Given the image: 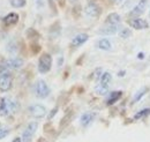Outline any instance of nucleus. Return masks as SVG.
I'll list each match as a JSON object with an SVG mask.
<instances>
[{
	"label": "nucleus",
	"instance_id": "15",
	"mask_svg": "<svg viewBox=\"0 0 150 142\" xmlns=\"http://www.w3.org/2000/svg\"><path fill=\"white\" fill-rule=\"evenodd\" d=\"M121 96H122V92L121 91H113V92H111L109 95V97L106 99V104L108 105H112L117 101H119L121 98Z\"/></svg>",
	"mask_w": 150,
	"mask_h": 142
},
{
	"label": "nucleus",
	"instance_id": "24",
	"mask_svg": "<svg viewBox=\"0 0 150 142\" xmlns=\"http://www.w3.org/2000/svg\"><path fill=\"white\" fill-rule=\"evenodd\" d=\"M8 133H9V131H8V128L7 127H0V139H4V138H6L7 135H8Z\"/></svg>",
	"mask_w": 150,
	"mask_h": 142
},
{
	"label": "nucleus",
	"instance_id": "27",
	"mask_svg": "<svg viewBox=\"0 0 150 142\" xmlns=\"http://www.w3.org/2000/svg\"><path fill=\"white\" fill-rule=\"evenodd\" d=\"M143 55H144V54L142 53V52H141V53H139V59H143V58H144Z\"/></svg>",
	"mask_w": 150,
	"mask_h": 142
},
{
	"label": "nucleus",
	"instance_id": "7",
	"mask_svg": "<svg viewBox=\"0 0 150 142\" xmlns=\"http://www.w3.org/2000/svg\"><path fill=\"white\" fill-rule=\"evenodd\" d=\"M147 6H148V0H140V1L135 5V7L132 9L129 15H131L132 18H136V16L142 15V14L144 13Z\"/></svg>",
	"mask_w": 150,
	"mask_h": 142
},
{
	"label": "nucleus",
	"instance_id": "26",
	"mask_svg": "<svg viewBox=\"0 0 150 142\" xmlns=\"http://www.w3.org/2000/svg\"><path fill=\"white\" fill-rule=\"evenodd\" d=\"M13 142H22V139H20V138H16V139H14Z\"/></svg>",
	"mask_w": 150,
	"mask_h": 142
},
{
	"label": "nucleus",
	"instance_id": "16",
	"mask_svg": "<svg viewBox=\"0 0 150 142\" xmlns=\"http://www.w3.org/2000/svg\"><path fill=\"white\" fill-rule=\"evenodd\" d=\"M121 16L118 13H110L106 18V24H120Z\"/></svg>",
	"mask_w": 150,
	"mask_h": 142
},
{
	"label": "nucleus",
	"instance_id": "14",
	"mask_svg": "<svg viewBox=\"0 0 150 142\" xmlns=\"http://www.w3.org/2000/svg\"><path fill=\"white\" fill-rule=\"evenodd\" d=\"M19 21V15L16 13H9L7 14L5 18H4V23L6 26H13V24H16Z\"/></svg>",
	"mask_w": 150,
	"mask_h": 142
},
{
	"label": "nucleus",
	"instance_id": "9",
	"mask_svg": "<svg viewBox=\"0 0 150 142\" xmlns=\"http://www.w3.org/2000/svg\"><path fill=\"white\" fill-rule=\"evenodd\" d=\"M29 113L34 118H43L46 114V107L40 104H34L29 107Z\"/></svg>",
	"mask_w": 150,
	"mask_h": 142
},
{
	"label": "nucleus",
	"instance_id": "13",
	"mask_svg": "<svg viewBox=\"0 0 150 142\" xmlns=\"http://www.w3.org/2000/svg\"><path fill=\"white\" fill-rule=\"evenodd\" d=\"M95 117H96V114L93 113V112H86V113H83V114L81 116L80 123H81V125H82L83 127H87V126H89V125L94 121Z\"/></svg>",
	"mask_w": 150,
	"mask_h": 142
},
{
	"label": "nucleus",
	"instance_id": "12",
	"mask_svg": "<svg viewBox=\"0 0 150 142\" xmlns=\"http://www.w3.org/2000/svg\"><path fill=\"white\" fill-rule=\"evenodd\" d=\"M88 38H89V36L87 35V34H79V35H76L74 38L72 39L71 45H72L73 48L81 46L82 44H84V43L88 40Z\"/></svg>",
	"mask_w": 150,
	"mask_h": 142
},
{
	"label": "nucleus",
	"instance_id": "5",
	"mask_svg": "<svg viewBox=\"0 0 150 142\" xmlns=\"http://www.w3.org/2000/svg\"><path fill=\"white\" fill-rule=\"evenodd\" d=\"M12 84H13V79L9 73L0 74V90L1 91H4V92L8 91L12 88Z\"/></svg>",
	"mask_w": 150,
	"mask_h": 142
},
{
	"label": "nucleus",
	"instance_id": "6",
	"mask_svg": "<svg viewBox=\"0 0 150 142\" xmlns=\"http://www.w3.org/2000/svg\"><path fill=\"white\" fill-rule=\"evenodd\" d=\"M84 13H86V15L89 16V18H97V16L100 14V7H99L96 2L90 1V2L86 6V8H84Z\"/></svg>",
	"mask_w": 150,
	"mask_h": 142
},
{
	"label": "nucleus",
	"instance_id": "18",
	"mask_svg": "<svg viewBox=\"0 0 150 142\" xmlns=\"http://www.w3.org/2000/svg\"><path fill=\"white\" fill-rule=\"evenodd\" d=\"M99 81H100L102 84L110 86V82L112 81V75H111V73H110V72H104V73L102 74V76H100Z\"/></svg>",
	"mask_w": 150,
	"mask_h": 142
},
{
	"label": "nucleus",
	"instance_id": "23",
	"mask_svg": "<svg viewBox=\"0 0 150 142\" xmlns=\"http://www.w3.org/2000/svg\"><path fill=\"white\" fill-rule=\"evenodd\" d=\"M119 36L121 37V38H129L132 36V30L131 29H127V28H125V29H121L120 31H119Z\"/></svg>",
	"mask_w": 150,
	"mask_h": 142
},
{
	"label": "nucleus",
	"instance_id": "2",
	"mask_svg": "<svg viewBox=\"0 0 150 142\" xmlns=\"http://www.w3.org/2000/svg\"><path fill=\"white\" fill-rule=\"evenodd\" d=\"M52 66V57L49 53H43L38 60V71L42 74H45L51 70Z\"/></svg>",
	"mask_w": 150,
	"mask_h": 142
},
{
	"label": "nucleus",
	"instance_id": "10",
	"mask_svg": "<svg viewBox=\"0 0 150 142\" xmlns=\"http://www.w3.org/2000/svg\"><path fill=\"white\" fill-rule=\"evenodd\" d=\"M4 65L6 66V68L8 71H11V70H20L22 67V65H23V60L21 58H11V59L6 60L4 62Z\"/></svg>",
	"mask_w": 150,
	"mask_h": 142
},
{
	"label": "nucleus",
	"instance_id": "22",
	"mask_svg": "<svg viewBox=\"0 0 150 142\" xmlns=\"http://www.w3.org/2000/svg\"><path fill=\"white\" fill-rule=\"evenodd\" d=\"M9 4L14 8H22L25 5V0H9Z\"/></svg>",
	"mask_w": 150,
	"mask_h": 142
},
{
	"label": "nucleus",
	"instance_id": "25",
	"mask_svg": "<svg viewBox=\"0 0 150 142\" xmlns=\"http://www.w3.org/2000/svg\"><path fill=\"white\" fill-rule=\"evenodd\" d=\"M57 111H58V109H53V110H52V111H51V114H50V116H49V119H52V118H53V116H54V114H56V112Z\"/></svg>",
	"mask_w": 150,
	"mask_h": 142
},
{
	"label": "nucleus",
	"instance_id": "29",
	"mask_svg": "<svg viewBox=\"0 0 150 142\" xmlns=\"http://www.w3.org/2000/svg\"><path fill=\"white\" fill-rule=\"evenodd\" d=\"M40 1H42V0H37V2H38V4H39V2H40Z\"/></svg>",
	"mask_w": 150,
	"mask_h": 142
},
{
	"label": "nucleus",
	"instance_id": "19",
	"mask_svg": "<svg viewBox=\"0 0 150 142\" xmlns=\"http://www.w3.org/2000/svg\"><path fill=\"white\" fill-rule=\"evenodd\" d=\"M147 91H148V88L147 87H144V88H141L136 94H135V96H134V98H133V102L134 103H137V102H140L141 99H142V97L147 94Z\"/></svg>",
	"mask_w": 150,
	"mask_h": 142
},
{
	"label": "nucleus",
	"instance_id": "17",
	"mask_svg": "<svg viewBox=\"0 0 150 142\" xmlns=\"http://www.w3.org/2000/svg\"><path fill=\"white\" fill-rule=\"evenodd\" d=\"M98 48L103 51H111L112 50V44L108 38H102L98 40Z\"/></svg>",
	"mask_w": 150,
	"mask_h": 142
},
{
	"label": "nucleus",
	"instance_id": "3",
	"mask_svg": "<svg viewBox=\"0 0 150 142\" xmlns=\"http://www.w3.org/2000/svg\"><path fill=\"white\" fill-rule=\"evenodd\" d=\"M35 92H36V96L38 98H46L50 95V88L45 81L38 80L36 86H35Z\"/></svg>",
	"mask_w": 150,
	"mask_h": 142
},
{
	"label": "nucleus",
	"instance_id": "4",
	"mask_svg": "<svg viewBox=\"0 0 150 142\" xmlns=\"http://www.w3.org/2000/svg\"><path fill=\"white\" fill-rule=\"evenodd\" d=\"M38 128L37 123H30V124L27 126V128L24 129L23 134H22V142H31L33 141V136L34 134L36 133Z\"/></svg>",
	"mask_w": 150,
	"mask_h": 142
},
{
	"label": "nucleus",
	"instance_id": "20",
	"mask_svg": "<svg viewBox=\"0 0 150 142\" xmlns=\"http://www.w3.org/2000/svg\"><path fill=\"white\" fill-rule=\"evenodd\" d=\"M108 90H109V86H106V84L99 83V84L96 87V92H97L98 95H105V94L108 92Z\"/></svg>",
	"mask_w": 150,
	"mask_h": 142
},
{
	"label": "nucleus",
	"instance_id": "30",
	"mask_svg": "<svg viewBox=\"0 0 150 142\" xmlns=\"http://www.w3.org/2000/svg\"><path fill=\"white\" fill-rule=\"evenodd\" d=\"M149 16H150V11H149Z\"/></svg>",
	"mask_w": 150,
	"mask_h": 142
},
{
	"label": "nucleus",
	"instance_id": "28",
	"mask_svg": "<svg viewBox=\"0 0 150 142\" xmlns=\"http://www.w3.org/2000/svg\"><path fill=\"white\" fill-rule=\"evenodd\" d=\"M114 1H115V2H121L122 0H114Z\"/></svg>",
	"mask_w": 150,
	"mask_h": 142
},
{
	"label": "nucleus",
	"instance_id": "8",
	"mask_svg": "<svg viewBox=\"0 0 150 142\" xmlns=\"http://www.w3.org/2000/svg\"><path fill=\"white\" fill-rule=\"evenodd\" d=\"M128 24L131 26L133 29H136V30H142V29H148L149 28V23L146 20L140 18H131L128 21Z\"/></svg>",
	"mask_w": 150,
	"mask_h": 142
},
{
	"label": "nucleus",
	"instance_id": "11",
	"mask_svg": "<svg viewBox=\"0 0 150 142\" xmlns=\"http://www.w3.org/2000/svg\"><path fill=\"white\" fill-rule=\"evenodd\" d=\"M120 30H121L120 24H108L106 27L102 28L98 31V34H100V35H114Z\"/></svg>",
	"mask_w": 150,
	"mask_h": 142
},
{
	"label": "nucleus",
	"instance_id": "1",
	"mask_svg": "<svg viewBox=\"0 0 150 142\" xmlns=\"http://www.w3.org/2000/svg\"><path fill=\"white\" fill-rule=\"evenodd\" d=\"M18 109V103L9 99V98H1L0 99V116L1 117H7L12 112H14Z\"/></svg>",
	"mask_w": 150,
	"mask_h": 142
},
{
	"label": "nucleus",
	"instance_id": "21",
	"mask_svg": "<svg viewBox=\"0 0 150 142\" xmlns=\"http://www.w3.org/2000/svg\"><path fill=\"white\" fill-rule=\"evenodd\" d=\"M148 114H150V109H144V110L139 111V112L134 116V119H135V120H139V119H141V118H143V117H146V116H148Z\"/></svg>",
	"mask_w": 150,
	"mask_h": 142
}]
</instances>
